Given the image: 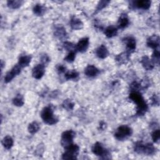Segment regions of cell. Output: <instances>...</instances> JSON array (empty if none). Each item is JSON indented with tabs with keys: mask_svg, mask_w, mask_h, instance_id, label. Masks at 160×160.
<instances>
[{
	"mask_svg": "<svg viewBox=\"0 0 160 160\" xmlns=\"http://www.w3.org/2000/svg\"><path fill=\"white\" fill-rule=\"evenodd\" d=\"M92 152L98 156L104 157V158H107L106 156L109 154L108 151L103 146V145L99 143H96L92 147Z\"/></svg>",
	"mask_w": 160,
	"mask_h": 160,
	"instance_id": "obj_7",
	"label": "cell"
},
{
	"mask_svg": "<svg viewBox=\"0 0 160 160\" xmlns=\"http://www.w3.org/2000/svg\"><path fill=\"white\" fill-rule=\"evenodd\" d=\"M40 128V127L39 123H37L36 121H34L29 124L28 131L32 134H34V133H36V132H38L39 131Z\"/></svg>",
	"mask_w": 160,
	"mask_h": 160,
	"instance_id": "obj_24",
	"label": "cell"
},
{
	"mask_svg": "<svg viewBox=\"0 0 160 160\" xmlns=\"http://www.w3.org/2000/svg\"><path fill=\"white\" fill-rule=\"evenodd\" d=\"M89 46V38H83L81 39L76 45V50L81 53L85 52Z\"/></svg>",
	"mask_w": 160,
	"mask_h": 160,
	"instance_id": "obj_10",
	"label": "cell"
},
{
	"mask_svg": "<svg viewBox=\"0 0 160 160\" xmlns=\"http://www.w3.org/2000/svg\"><path fill=\"white\" fill-rule=\"evenodd\" d=\"M99 73V70L93 65H88L85 70V74L89 77L95 76Z\"/></svg>",
	"mask_w": 160,
	"mask_h": 160,
	"instance_id": "obj_13",
	"label": "cell"
},
{
	"mask_svg": "<svg viewBox=\"0 0 160 160\" xmlns=\"http://www.w3.org/2000/svg\"><path fill=\"white\" fill-rule=\"evenodd\" d=\"M13 103L16 106H22L24 104V101L23 97L21 96V95H18L13 99Z\"/></svg>",
	"mask_w": 160,
	"mask_h": 160,
	"instance_id": "obj_28",
	"label": "cell"
},
{
	"mask_svg": "<svg viewBox=\"0 0 160 160\" xmlns=\"http://www.w3.org/2000/svg\"><path fill=\"white\" fill-rule=\"evenodd\" d=\"M109 3V1H101L99 3L97 8H96V13L101 11L102 9H103L104 7H106L108 4Z\"/></svg>",
	"mask_w": 160,
	"mask_h": 160,
	"instance_id": "obj_34",
	"label": "cell"
},
{
	"mask_svg": "<svg viewBox=\"0 0 160 160\" xmlns=\"http://www.w3.org/2000/svg\"><path fill=\"white\" fill-rule=\"evenodd\" d=\"M41 64L45 66V65L47 64L50 61V58L46 54H44L43 55H42L41 57Z\"/></svg>",
	"mask_w": 160,
	"mask_h": 160,
	"instance_id": "obj_35",
	"label": "cell"
},
{
	"mask_svg": "<svg viewBox=\"0 0 160 160\" xmlns=\"http://www.w3.org/2000/svg\"><path fill=\"white\" fill-rule=\"evenodd\" d=\"M23 2L19 1V0H13V1H8V6L10 8L12 9H18L23 4Z\"/></svg>",
	"mask_w": 160,
	"mask_h": 160,
	"instance_id": "obj_25",
	"label": "cell"
},
{
	"mask_svg": "<svg viewBox=\"0 0 160 160\" xmlns=\"http://www.w3.org/2000/svg\"><path fill=\"white\" fill-rule=\"evenodd\" d=\"M96 53L98 58L101 59H104L108 55V51L107 48L104 45H102L96 50Z\"/></svg>",
	"mask_w": 160,
	"mask_h": 160,
	"instance_id": "obj_17",
	"label": "cell"
},
{
	"mask_svg": "<svg viewBox=\"0 0 160 160\" xmlns=\"http://www.w3.org/2000/svg\"><path fill=\"white\" fill-rule=\"evenodd\" d=\"M64 47L66 50H67L70 52H72V51L75 52V49H76V47L73 44L70 42H65L64 44Z\"/></svg>",
	"mask_w": 160,
	"mask_h": 160,
	"instance_id": "obj_32",
	"label": "cell"
},
{
	"mask_svg": "<svg viewBox=\"0 0 160 160\" xmlns=\"http://www.w3.org/2000/svg\"><path fill=\"white\" fill-rule=\"evenodd\" d=\"M129 19L126 15H122L118 21V27L121 29L125 28L129 25Z\"/></svg>",
	"mask_w": 160,
	"mask_h": 160,
	"instance_id": "obj_20",
	"label": "cell"
},
{
	"mask_svg": "<svg viewBox=\"0 0 160 160\" xmlns=\"http://www.w3.org/2000/svg\"><path fill=\"white\" fill-rule=\"evenodd\" d=\"M117 33H118L117 28L113 26L108 27L104 30V35H106V37H108L109 38L116 36Z\"/></svg>",
	"mask_w": 160,
	"mask_h": 160,
	"instance_id": "obj_19",
	"label": "cell"
},
{
	"mask_svg": "<svg viewBox=\"0 0 160 160\" xmlns=\"http://www.w3.org/2000/svg\"><path fill=\"white\" fill-rule=\"evenodd\" d=\"M151 136H152V139L154 143L158 142V141L159 140V138H160L159 129H156L155 131H154L151 134Z\"/></svg>",
	"mask_w": 160,
	"mask_h": 160,
	"instance_id": "obj_31",
	"label": "cell"
},
{
	"mask_svg": "<svg viewBox=\"0 0 160 160\" xmlns=\"http://www.w3.org/2000/svg\"><path fill=\"white\" fill-rule=\"evenodd\" d=\"M126 48L128 52H133L136 49V40L133 37H128L126 38Z\"/></svg>",
	"mask_w": 160,
	"mask_h": 160,
	"instance_id": "obj_16",
	"label": "cell"
},
{
	"mask_svg": "<svg viewBox=\"0 0 160 160\" xmlns=\"http://www.w3.org/2000/svg\"><path fill=\"white\" fill-rule=\"evenodd\" d=\"M147 45L148 47L154 49V50H157L159 46V36L157 35H153L149 37L147 40Z\"/></svg>",
	"mask_w": 160,
	"mask_h": 160,
	"instance_id": "obj_11",
	"label": "cell"
},
{
	"mask_svg": "<svg viewBox=\"0 0 160 160\" xmlns=\"http://www.w3.org/2000/svg\"><path fill=\"white\" fill-rule=\"evenodd\" d=\"M63 106L67 110H72L74 107V103L70 99L65 100L63 103Z\"/></svg>",
	"mask_w": 160,
	"mask_h": 160,
	"instance_id": "obj_30",
	"label": "cell"
},
{
	"mask_svg": "<svg viewBox=\"0 0 160 160\" xmlns=\"http://www.w3.org/2000/svg\"><path fill=\"white\" fill-rule=\"evenodd\" d=\"M75 57H76V54H75V52L74 51H72V52H70L68 53V55H67V56L65 58V60L68 62V63H72L74 61L75 59Z\"/></svg>",
	"mask_w": 160,
	"mask_h": 160,
	"instance_id": "obj_33",
	"label": "cell"
},
{
	"mask_svg": "<svg viewBox=\"0 0 160 160\" xmlns=\"http://www.w3.org/2000/svg\"><path fill=\"white\" fill-rule=\"evenodd\" d=\"M134 151L138 154L145 155H153L156 153V148L151 143H143L138 142L134 145Z\"/></svg>",
	"mask_w": 160,
	"mask_h": 160,
	"instance_id": "obj_2",
	"label": "cell"
},
{
	"mask_svg": "<svg viewBox=\"0 0 160 160\" xmlns=\"http://www.w3.org/2000/svg\"><path fill=\"white\" fill-rule=\"evenodd\" d=\"M66 151L62 155V159H76L79 153L80 148L78 145L72 144L66 148Z\"/></svg>",
	"mask_w": 160,
	"mask_h": 160,
	"instance_id": "obj_5",
	"label": "cell"
},
{
	"mask_svg": "<svg viewBox=\"0 0 160 160\" xmlns=\"http://www.w3.org/2000/svg\"><path fill=\"white\" fill-rule=\"evenodd\" d=\"M13 143H14L13 139L10 136H5L2 140V144L3 147L7 149H11L13 146Z\"/></svg>",
	"mask_w": 160,
	"mask_h": 160,
	"instance_id": "obj_18",
	"label": "cell"
},
{
	"mask_svg": "<svg viewBox=\"0 0 160 160\" xmlns=\"http://www.w3.org/2000/svg\"><path fill=\"white\" fill-rule=\"evenodd\" d=\"M41 117L43 121L49 125L55 124L58 121V119L54 116L53 110L50 106L43 109L41 113Z\"/></svg>",
	"mask_w": 160,
	"mask_h": 160,
	"instance_id": "obj_3",
	"label": "cell"
},
{
	"mask_svg": "<svg viewBox=\"0 0 160 160\" xmlns=\"http://www.w3.org/2000/svg\"><path fill=\"white\" fill-rule=\"evenodd\" d=\"M129 98L137 105L136 114L138 116H143L144 114L148 110V105L141 94L138 91H131Z\"/></svg>",
	"mask_w": 160,
	"mask_h": 160,
	"instance_id": "obj_1",
	"label": "cell"
},
{
	"mask_svg": "<svg viewBox=\"0 0 160 160\" xmlns=\"http://www.w3.org/2000/svg\"><path fill=\"white\" fill-rule=\"evenodd\" d=\"M133 130L130 127L126 125H123L117 129L116 133H114V136L117 139L123 141L131 136Z\"/></svg>",
	"mask_w": 160,
	"mask_h": 160,
	"instance_id": "obj_4",
	"label": "cell"
},
{
	"mask_svg": "<svg viewBox=\"0 0 160 160\" xmlns=\"http://www.w3.org/2000/svg\"><path fill=\"white\" fill-rule=\"evenodd\" d=\"M70 26L73 30H80L83 28V23L80 19L73 17L70 21Z\"/></svg>",
	"mask_w": 160,
	"mask_h": 160,
	"instance_id": "obj_15",
	"label": "cell"
},
{
	"mask_svg": "<svg viewBox=\"0 0 160 160\" xmlns=\"http://www.w3.org/2000/svg\"><path fill=\"white\" fill-rule=\"evenodd\" d=\"M151 2L149 0H139L134 2V6L142 10H148L151 7Z\"/></svg>",
	"mask_w": 160,
	"mask_h": 160,
	"instance_id": "obj_12",
	"label": "cell"
},
{
	"mask_svg": "<svg viewBox=\"0 0 160 160\" xmlns=\"http://www.w3.org/2000/svg\"><path fill=\"white\" fill-rule=\"evenodd\" d=\"M141 63L144 67V68L146 70H151L154 68V63L153 62L152 60H151L149 57L145 56H143L141 59Z\"/></svg>",
	"mask_w": 160,
	"mask_h": 160,
	"instance_id": "obj_14",
	"label": "cell"
},
{
	"mask_svg": "<svg viewBox=\"0 0 160 160\" xmlns=\"http://www.w3.org/2000/svg\"><path fill=\"white\" fill-rule=\"evenodd\" d=\"M152 58H153V60H152L153 62L158 65L159 63L160 53H159V50L158 49L154 50Z\"/></svg>",
	"mask_w": 160,
	"mask_h": 160,
	"instance_id": "obj_29",
	"label": "cell"
},
{
	"mask_svg": "<svg viewBox=\"0 0 160 160\" xmlns=\"http://www.w3.org/2000/svg\"><path fill=\"white\" fill-rule=\"evenodd\" d=\"M116 60L120 64L125 63L129 60V54L127 52L122 53L116 57Z\"/></svg>",
	"mask_w": 160,
	"mask_h": 160,
	"instance_id": "obj_22",
	"label": "cell"
},
{
	"mask_svg": "<svg viewBox=\"0 0 160 160\" xmlns=\"http://www.w3.org/2000/svg\"><path fill=\"white\" fill-rule=\"evenodd\" d=\"M75 136V133L72 130H68L65 131L61 135V144L62 146H63L65 148H66L72 144Z\"/></svg>",
	"mask_w": 160,
	"mask_h": 160,
	"instance_id": "obj_6",
	"label": "cell"
},
{
	"mask_svg": "<svg viewBox=\"0 0 160 160\" xmlns=\"http://www.w3.org/2000/svg\"><path fill=\"white\" fill-rule=\"evenodd\" d=\"M32 61V57L30 56H22L20 58L18 65L24 68L28 66Z\"/></svg>",
	"mask_w": 160,
	"mask_h": 160,
	"instance_id": "obj_21",
	"label": "cell"
},
{
	"mask_svg": "<svg viewBox=\"0 0 160 160\" xmlns=\"http://www.w3.org/2000/svg\"><path fill=\"white\" fill-rule=\"evenodd\" d=\"M55 35L60 39H64L66 36V32L64 28L61 27H58L55 30Z\"/></svg>",
	"mask_w": 160,
	"mask_h": 160,
	"instance_id": "obj_23",
	"label": "cell"
},
{
	"mask_svg": "<svg viewBox=\"0 0 160 160\" xmlns=\"http://www.w3.org/2000/svg\"><path fill=\"white\" fill-rule=\"evenodd\" d=\"M22 67L19 65H15L11 71H8L5 76V82L8 83L12 81V80L21 73Z\"/></svg>",
	"mask_w": 160,
	"mask_h": 160,
	"instance_id": "obj_8",
	"label": "cell"
},
{
	"mask_svg": "<svg viewBox=\"0 0 160 160\" xmlns=\"http://www.w3.org/2000/svg\"><path fill=\"white\" fill-rule=\"evenodd\" d=\"M57 70L60 73H65L66 71V67H65L63 65H59L57 68Z\"/></svg>",
	"mask_w": 160,
	"mask_h": 160,
	"instance_id": "obj_37",
	"label": "cell"
},
{
	"mask_svg": "<svg viewBox=\"0 0 160 160\" xmlns=\"http://www.w3.org/2000/svg\"><path fill=\"white\" fill-rule=\"evenodd\" d=\"M151 101H152V104H154V105H157L158 106L159 105V97L156 95H154L151 98Z\"/></svg>",
	"mask_w": 160,
	"mask_h": 160,
	"instance_id": "obj_36",
	"label": "cell"
},
{
	"mask_svg": "<svg viewBox=\"0 0 160 160\" xmlns=\"http://www.w3.org/2000/svg\"><path fill=\"white\" fill-rule=\"evenodd\" d=\"M33 12L37 16H42L45 12V8L41 5H36L33 8Z\"/></svg>",
	"mask_w": 160,
	"mask_h": 160,
	"instance_id": "obj_26",
	"label": "cell"
},
{
	"mask_svg": "<svg viewBox=\"0 0 160 160\" xmlns=\"http://www.w3.org/2000/svg\"><path fill=\"white\" fill-rule=\"evenodd\" d=\"M45 72V66L42 64H39L34 67L32 71V75L37 80L41 79Z\"/></svg>",
	"mask_w": 160,
	"mask_h": 160,
	"instance_id": "obj_9",
	"label": "cell"
},
{
	"mask_svg": "<svg viewBox=\"0 0 160 160\" xmlns=\"http://www.w3.org/2000/svg\"><path fill=\"white\" fill-rule=\"evenodd\" d=\"M79 76V73L75 71V70H72L71 71H68L65 75V77L66 80H75Z\"/></svg>",
	"mask_w": 160,
	"mask_h": 160,
	"instance_id": "obj_27",
	"label": "cell"
}]
</instances>
